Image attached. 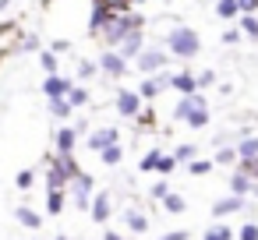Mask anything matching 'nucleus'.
Here are the masks:
<instances>
[{"label":"nucleus","instance_id":"nucleus-1","mask_svg":"<svg viewBox=\"0 0 258 240\" xmlns=\"http://www.w3.org/2000/svg\"><path fill=\"white\" fill-rule=\"evenodd\" d=\"M166 46H170V53L173 57H195L198 53V32L195 29H187V25H177V29H170V36H166Z\"/></svg>","mask_w":258,"mask_h":240},{"label":"nucleus","instance_id":"nucleus-2","mask_svg":"<svg viewBox=\"0 0 258 240\" xmlns=\"http://www.w3.org/2000/svg\"><path fill=\"white\" fill-rule=\"evenodd\" d=\"M173 117H177V120H187L191 127H205V124H209V110H205V99H202L198 92H195V96H184V99L177 103Z\"/></svg>","mask_w":258,"mask_h":240},{"label":"nucleus","instance_id":"nucleus-3","mask_svg":"<svg viewBox=\"0 0 258 240\" xmlns=\"http://www.w3.org/2000/svg\"><path fill=\"white\" fill-rule=\"evenodd\" d=\"M92 187H96V180H92L85 170H82V173L68 184V191H71V198H75V205H78L82 212H89V208H92V194H96Z\"/></svg>","mask_w":258,"mask_h":240},{"label":"nucleus","instance_id":"nucleus-4","mask_svg":"<svg viewBox=\"0 0 258 240\" xmlns=\"http://www.w3.org/2000/svg\"><path fill=\"white\" fill-rule=\"evenodd\" d=\"M96 64H99V71H103L106 78H124V74H127V67H131V60H127L120 50H103Z\"/></svg>","mask_w":258,"mask_h":240},{"label":"nucleus","instance_id":"nucleus-5","mask_svg":"<svg viewBox=\"0 0 258 240\" xmlns=\"http://www.w3.org/2000/svg\"><path fill=\"white\" fill-rule=\"evenodd\" d=\"M135 64H138V71H145V74H159V71L166 67V53L156 50V46H145V50L135 57Z\"/></svg>","mask_w":258,"mask_h":240},{"label":"nucleus","instance_id":"nucleus-6","mask_svg":"<svg viewBox=\"0 0 258 240\" xmlns=\"http://www.w3.org/2000/svg\"><path fill=\"white\" fill-rule=\"evenodd\" d=\"M71 89H75V82H71V78H64L60 71L43 78V96H46V99H60V96H68Z\"/></svg>","mask_w":258,"mask_h":240},{"label":"nucleus","instance_id":"nucleus-7","mask_svg":"<svg viewBox=\"0 0 258 240\" xmlns=\"http://www.w3.org/2000/svg\"><path fill=\"white\" fill-rule=\"evenodd\" d=\"M113 106H117L120 117H138V113H142V96H138V89H135V92H131V89H120Z\"/></svg>","mask_w":258,"mask_h":240},{"label":"nucleus","instance_id":"nucleus-8","mask_svg":"<svg viewBox=\"0 0 258 240\" xmlns=\"http://www.w3.org/2000/svg\"><path fill=\"white\" fill-rule=\"evenodd\" d=\"M78 127L75 124H60L57 127V134H53V152H75L78 148Z\"/></svg>","mask_w":258,"mask_h":240},{"label":"nucleus","instance_id":"nucleus-9","mask_svg":"<svg viewBox=\"0 0 258 240\" xmlns=\"http://www.w3.org/2000/svg\"><path fill=\"white\" fill-rule=\"evenodd\" d=\"M113 141H120V131H117V127H96V131H89V138H85V145H89L92 152H103V148L113 145Z\"/></svg>","mask_w":258,"mask_h":240},{"label":"nucleus","instance_id":"nucleus-10","mask_svg":"<svg viewBox=\"0 0 258 240\" xmlns=\"http://www.w3.org/2000/svg\"><path fill=\"white\" fill-rule=\"evenodd\" d=\"M18 43H22V25L18 22H4V25H0V50H4V53H18Z\"/></svg>","mask_w":258,"mask_h":240},{"label":"nucleus","instance_id":"nucleus-11","mask_svg":"<svg viewBox=\"0 0 258 240\" xmlns=\"http://www.w3.org/2000/svg\"><path fill=\"white\" fill-rule=\"evenodd\" d=\"M43 166H46V191H68V173L57 166V163H50V155L43 159Z\"/></svg>","mask_w":258,"mask_h":240},{"label":"nucleus","instance_id":"nucleus-12","mask_svg":"<svg viewBox=\"0 0 258 240\" xmlns=\"http://www.w3.org/2000/svg\"><path fill=\"white\" fill-rule=\"evenodd\" d=\"M117 50H120V53H124V57H127V60H135V57H138V53H142V50H145V39H142V29H135V32H131V36H124V39H120V46H117Z\"/></svg>","mask_w":258,"mask_h":240},{"label":"nucleus","instance_id":"nucleus-13","mask_svg":"<svg viewBox=\"0 0 258 240\" xmlns=\"http://www.w3.org/2000/svg\"><path fill=\"white\" fill-rule=\"evenodd\" d=\"M170 89H177L180 96H195L198 92V78L191 71H180V74H170Z\"/></svg>","mask_w":258,"mask_h":240},{"label":"nucleus","instance_id":"nucleus-14","mask_svg":"<svg viewBox=\"0 0 258 240\" xmlns=\"http://www.w3.org/2000/svg\"><path fill=\"white\" fill-rule=\"evenodd\" d=\"M166 85H170V78H163V74H149V78L138 85V96H142V99H156Z\"/></svg>","mask_w":258,"mask_h":240},{"label":"nucleus","instance_id":"nucleus-15","mask_svg":"<svg viewBox=\"0 0 258 240\" xmlns=\"http://www.w3.org/2000/svg\"><path fill=\"white\" fill-rule=\"evenodd\" d=\"M89 212H92V219H96V222H106V219H110V194H106V191H96V194H92V208H89Z\"/></svg>","mask_w":258,"mask_h":240},{"label":"nucleus","instance_id":"nucleus-16","mask_svg":"<svg viewBox=\"0 0 258 240\" xmlns=\"http://www.w3.org/2000/svg\"><path fill=\"white\" fill-rule=\"evenodd\" d=\"M46 110H50V117H53V120H68V117L75 113V106H71V99H68V96H60V99H46Z\"/></svg>","mask_w":258,"mask_h":240},{"label":"nucleus","instance_id":"nucleus-17","mask_svg":"<svg viewBox=\"0 0 258 240\" xmlns=\"http://www.w3.org/2000/svg\"><path fill=\"white\" fill-rule=\"evenodd\" d=\"M15 215H18V222H22L25 229H39V226H43V215H39L36 208H29V205H22Z\"/></svg>","mask_w":258,"mask_h":240},{"label":"nucleus","instance_id":"nucleus-18","mask_svg":"<svg viewBox=\"0 0 258 240\" xmlns=\"http://www.w3.org/2000/svg\"><path fill=\"white\" fill-rule=\"evenodd\" d=\"M64 201H68V191H46V212L50 215H60Z\"/></svg>","mask_w":258,"mask_h":240},{"label":"nucleus","instance_id":"nucleus-19","mask_svg":"<svg viewBox=\"0 0 258 240\" xmlns=\"http://www.w3.org/2000/svg\"><path fill=\"white\" fill-rule=\"evenodd\" d=\"M39 67H43L46 74H57V67H60V60H57V53H53L50 46H43V50H39Z\"/></svg>","mask_w":258,"mask_h":240},{"label":"nucleus","instance_id":"nucleus-20","mask_svg":"<svg viewBox=\"0 0 258 240\" xmlns=\"http://www.w3.org/2000/svg\"><path fill=\"white\" fill-rule=\"evenodd\" d=\"M75 74H78V82H89V78H96V74H99V64H96V60H85V57H82V60L75 64Z\"/></svg>","mask_w":258,"mask_h":240},{"label":"nucleus","instance_id":"nucleus-21","mask_svg":"<svg viewBox=\"0 0 258 240\" xmlns=\"http://www.w3.org/2000/svg\"><path fill=\"white\" fill-rule=\"evenodd\" d=\"M99 159H103L106 166H117V163L124 159V145H120V141H113V145H106V148L99 152Z\"/></svg>","mask_w":258,"mask_h":240},{"label":"nucleus","instance_id":"nucleus-22","mask_svg":"<svg viewBox=\"0 0 258 240\" xmlns=\"http://www.w3.org/2000/svg\"><path fill=\"white\" fill-rule=\"evenodd\" d=\"M39 50H43V39L36 32H25L22 43H18V53H39Z\"/></svg>","mask_w":258,"mask_h":240},{"label":"nucleus","instance_id":"nucleus-23","mask_svg":"<svg viewBox=\"0 0 258 240\" xmlns=\"http://www.w3.org/2000/svg\"><path fill=\"white\" fill-rule=\"evenodd\" d=\"M124 222H127V229H135V233H145V229H149V219H145L142 212H135V208L124 212Z\"/></svg>","mask_w":258,"mask_h":240},{"label":"nucleus","instance_id":"nucleus-24","mask_svg":"<svg viewBox=\"0 0 258 240\" xmlns=\"http://www.w3.org/2000/svg\"><path fill=\"white\" fill-rule=\"evenodd\" d=\"M68 99H71V106H75V110H82V106H89V89L75 85V89L68 92Z\"/></svg>","mask_w":258,"mask_h":240},{"label":"nucleus","instance_id":"nucleus-25","mask_svg":"<svg viewBox=\"0 0 258 240\" xmlns=\"http://www.w3.org/2000/svg\"><path fill=\"white\" fill-rule=\"evenodd\" d=\"M32 184H36V170H18L15 187H18V191H32Z\"/></svg>","mask_w":258,"mask_h":240},{"label":"nucleus","instance_id":"nucleus-26","mask_svg":"<svg viewBox=\"0 0 258 240\" xmlns=\"http://www.w3.org/2000/svg\"><path fill=\"white\" fill-rule=\"evenodd\" d=\"M216 11H219V18H237L240 15V4H237V0H219Z\"/></svg>","mask_w":258,"mask_h":240},{"label":"nucleus","instance_id":"nucleus-27","mask_svg":"<svg viewBox=\"0 0 258 240\" xmlns=\"http://www.w3.org/2000/svg\"><path fill=\"white\" fill-rule=\"evenodd\" d=\"M163 208H166V212H184V198H180V194H166V198H163Z\"/></svg>","mask_w":258,"mask_h":240},{"label":"nucleus","instance_id":"nucleus-28","mask_svg":"<svg viewBox=\"0 0 258 240\" xmlns=\"http://www.w3.org/2000/svg\"><path fill=\"white\" fill-rule=\"evenodd\" d=\"M240 29L251 36V39H258V18L254 15H247V18H240Z\"/></svg>","mask_w":258,"mask_h":240},{"label":"nucleus","instance_id":"nucleus-29","mask_svg":"<svg viewBox=\"0 0 258 240\" xmlns=\"http://www.w3.org/2000/svg\"><path fill=\"white\" fill-rule=\"evenodd\" d=\"M191 155H195V145H180V148L173 152V159H177V163H191Z\"/></svg>","mask_w":258,"mask_h":240},{"label":"nucleus","instance_id":"nucleus-30","mask_svg":"<svg viewBox=\"0 0 258 240\" xmlns=\"http://www.w3.org/2000/svg\"><path fill=\"white\" fill-rule=\"evenodd\" d=\"M173 166H177V159H173V155H159V163H156V173H170Z\"/></svg>","mask_w":258,"mask_h":240},{"label":"nucleus","instance_id":"nucleus-31","mask_svg":"<svg viewBox=\"0 0 258 240\" xmlns=\"http://www.w3.org/2000/svg\"><path fill=\"white\" fill-rule=\"evenodd\" d=\"M195 78H198V89H205V85H212V82H216V74H212V71H202V74H195Z\"/></svg>","mask_w":258,"mask_h":240},{"label":"nucleus","instance_id":"nucleus-32","mask_svg":"<svg viewBox=\"0 0 258 240\" xmlns=\"http://www.w3.org/2000/svg\"><path fill=\"white\" fill-rule=\"evenodd\" d=\"M209 170H212V163H205V159L191 163V173H198V177H202V173H209Z\"/></svg>","mask_w":258,"mask_h":240},{"label":"nucleus","instance_id":"nucleus-33","mask_svg":"<svg viewBox=\"0 0 258 240\" xmlns=\"http://www.w3.org/2000/svg\"><path fill=\"white\" fill-rule=\"evenodd\" d=\"M254 152H258V141H254V138H251V141H244V145H240V155H254Z\"/></svg>","mask_w":258,"mask_h":240},{"label":"nucleus","instance_id":"nucleus-34","mask_svg":"<svg viewBox=\"0 0 258 240\" xmlns=\"http://www.w3.org/2000/svg\"><path fill=\"white\" fill-rule=\"evenodd\" d=\"M205 240H230V233H226V229H209Z\"/></svg>","mask_w":258,"mask_h":240},{"label":"nucleus","instance_id":"nucleus-35","mask_svg":"<svg viewBox=\"0 0 258 240\" xmlns=\"http://www.w3.org/2000/svg\"><path fill=\"white\" fill-rule=\"evenodd\" d=\"M166 194H170V191H166V184H163V180H159V184H156V187H152V198H166Z\"/></svg>","mask_w":258,"mask_h":240},{"label":"nucleus","instance_id":"nucleus-36","mask_svg":"<svg viewBox=\"0 0 258 240\" xmlns=\"http://www.w3.org/2000/svg\"><path fill=\"white\" fill-rule=\"evenodd\" d=\"M237 4H240V11H247V15H251V11L258 8V0H237Z\"/></svg>","mask_w":258,"mask_h":240},{"label":"nucleus","instance_id":"nucleus-37","mask_svg":"<svg viewBox=\"0 0 258 240\" xmlns=\"http://www.w3.org/2000/svg\"><path fill=\"white\" fill-rule=\"evenodd\" d=\"M237 39H240V32H237V29H230V32L223 36V43H237Z\"/></svg>","mask_w":258,"mask_h":240},{"label":"nucleus","instance_id":"nucleus-38","mask_svg":"<svg viewBox=\"0 0 258 240\" xmlns=\"http://www.w3.org/2000/svg\"><path fill=\"white\" fill-rule=\"evenodd\" d=\"M233 159H237V155H233L230 148H223V152H219V163H233Z\"/></svg>","mask_w":258,"mask_h":240},{"label":"nucleus","instance_id":"nucleus-39","mask_svg":"<svg viewBox=\"0 0 258 240\" xmlns=\"http://www.w3.org/2000/svg\"><path fill=\"white\" fill-rule=\"evenodd\" d=\"M163 240H187V233H184V229H177V233H166Z\"/></svg>","mask_w":258,"mask_h":240},{"label":"nucleus","instance_id":"nucleus-40","mask_svg":"<svg viewBox=\"0 0 258 240\" xmlns=\"http://www.w3.org/2000/svg\"><path fill=\"white\" fill-rule=\"evenodd\" d=\"M244 240H258V233H254V226H247V229H244Z\"/></svg>","mask_w":258,"mask_h":240},{"label":"nucleus","instance_id":"nucleus-41","mask_svg":"<svg viewBox=\"0 0 258 240\" xmlns=\"http://www.w3.org/2000/svg\"><path fill=\"white\" fill-rule=\"evenodd\" d=\"M103 240H124V236H120V233H113V229H106V233H103Z\"/></svg>","mask_w":258,"mask_h":240},{"label":"nucleus","instance_id":"nucleus-42","mask_svg":"<svg viewBox=\"0 0 258 240\" xmlns=\"http://www.w3.org/2000/svg\"><path fill=\"white\" fill-rule=\"evenodd\" d=\"M53 240H68V236H64V233H60V236H53Z\"/></svg>","mask_w":258,"mask_h":240},{"label":"nucleus","instance_id":"nucleus-43","mask_svg":"<svg viewBox=\"0 0 258 240\" xmlns=\"http://www.w3.org/2000/svg\"><path fill=\"white\" fill-rule=\"evenodd\" d=\"M127 4H142V0H127Z\"/></svg>","mask_w":258,"mask_h":240},{"label":"nucleus","instance_id":"nucleus-44","mask_svg":"<svg viewBox=\"0 0 258 240\" xmlns=\"http://www.w3.org/2000/svg\"><path fill=\"white\" fill-rule=\"evenodd\" d=\"M0 60H4V50H0Z\"/></svg>","mask_w":258,"mask_h":240}]
</instances>
